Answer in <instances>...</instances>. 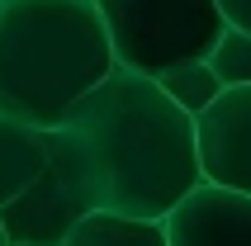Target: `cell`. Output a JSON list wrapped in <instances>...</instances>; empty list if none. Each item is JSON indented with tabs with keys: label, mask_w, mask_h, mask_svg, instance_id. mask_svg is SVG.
Returning <instances> with one entry per match:
<instances>
[{
	"label": "cell",
	"mask_w": 251,
	"mask_h": 246,
	"mask_svg": "<svg viewBox=\"0 0 251 246\" xmlns=\"http://www.w3.org/2000/svg\"><path fill=\"white\" fill-rule=\"evenodd\" d=\"M114 48V67L161 76L176 62L209 57L223 33L218 0H95Z\"/></svg>",
	"instance_id": "3957f363"
},
{
	"label": "cell",
	"mask_w": 251,
	"mask_h": 246,
	"mask_svg": "<svg viewBox=\"0 0 251 246\" xmlns=\"http://www.w3.org/2000/svg\"><path fill=\"white\" fill-rule=\"evenodd\" d=\"M62 246H166V232H161V218H128V213L90 208Z\"/></svg>",
	"instance_id": "ba28073f"
},
{
	"label": "cell",
	"mask_w": 251,
	"mask_h": 246,
	"mask_svg": "<svg viewBox=\"0 0 251 246\" xmlns=\"http://www.w3.org/2000/svg\"><path fill=\"white\" fill-rule=\"evenodd\" d=\"M166 246H251V194L199 180L161 218Z\"/></svg>",
	"instance_id": "8992f818"
},
{
	"label": "cell",
	"mask_w": 251,
	"mask_h": 246,
	"mask_svg": "<svg viewBox=\"0 0 251 246\" xmlns=\"http://www.w3.org/2000/svg\"><path fill=\"white\" fill-rule=\"evenodd\" d=\"M0 246H10V237H5V227H0Z\"/></svg>",
	"instance_id": "7c38bea8"
},
{
	"label": "cell",
	"mask_w": 251,
	"mask_h": 246,
	"mask_svg": "<svg viewBox=\"0 0 251 246\" xmlns=\"http://www.w3.org/2000/svg\"><path fill=\"white\" fill-rule=\"evenodd\" d=\"M204 62L213 67V76L223 85H251V33L237 24H223V33H218V43L209 48Z\"/></svg>",
	"instance_id": "30bf717a"
},
{
	"label": "cell",
	"mask_w": 251,
	"mask_h": 246,
	"mask_svg": "<svg viewBox=\"0 0 251 246\" xmlns=\"http://www.w3.org/2000/svg\"><path fill=\"white\" fill-rule=\"evenodd\" d=\"M109 71L95 0H0V114L52 128Z\"/></svg>",
	"instance_id": "7a4b0ae2"
},
{
	"label": "cell",
	"mask_w": 251,
	"mask_h": 246,
	"mask_svg": "<svg viewBox=\"0 0 251 246\" xmlns=\"http://www.w3.org/2000/svg\"><path fill=\"white\" fill-rule=\"evenodd\" d=\"M43 161H48L43 128L0 114V204H10L24 185H33L38 171H43Z\"/></svg>",
	"instance_id": "52a82bcc"
},
{
	"label": "cell",
	"mask_w": 251,
	"mask_h": 246,
	"mask_svg": "<svg viewBox=\"0 0 251 246\" xmlns=\"http://www.w3.org/2000/svg\"><path fill=\"white\" fill-rule=\"evenodd\" d=\"M161 90L171 95V104H180L190 119H195L199 109H209L213 95L223 90V81L213 76V67L204 62V57H190V62H176V67H166L161 76H152Z\"/></svg>",
	"instance_id": "9c48e42d"
},
{
	"label": "cell",
	"mask_w": 251,
	"mask_h": 246,
	"mask_svg": "<svg viewBox=\"0 0 251 246\" xmlns=\"http://www.w3.org/2000/svg\"><path fill=\"white\" fill-rule=\"evenodd\" d=\"M218 10H223L227 24H237V28L251 33V0H218Z\"/></svg>",
	"instance_id": "8fae6325"
},
{
	"label": "cell",
	"mask_w": 251,
	"mask_h": 246,
	"mask_svg": "<svg viewBox=\"0 0 251 246\" xmlns=\"http://www.w3.org/2000/svg\"><path fill=\"white\" fill-rule=\"evenodd\" d=\"M195 151L209 185L251 194V85H223L195 114Z\"/></svg>",
	"instance_id": "277c9868"
},
{
	"label": "cell",
	"mask_w": 251,
	"mask_h": 246,
	"mask_svg": "<svg viewBox=\"0 0 251 246\" xmlns=\"http://www.w3.org/2000/svg\"><path fill=\"white\" fill-rule=\"evenodd\" d=\"M52 156L90 208L166 218L199 180L195 119L152 76L114 67L104 81L43 128Z\"/></svg>",
	"instance_id": "6da1fadb"
},
{
	"label": "cell",
	"mask_w": 251,
	"mask_h": 246,
	"mask_svg": "<svg viewBox=\"0 0 251 246\" xmlns=\"http://www.w3.org/2000/svg\"><path fill=\"white\" fill-rule=\"evenodd\" d=\"M85 213H90V204L81 199L76 180L48 156L38 180L24 185L10 204H0V227H5L10 246H62Z\"/></svg>",
	"instance_id": "5b68a950"
}]
</instances>
